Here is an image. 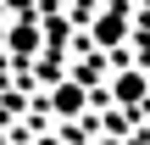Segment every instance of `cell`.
Masks as SVG:
<instances>
[{
    "label": "cell",
    "mask_w": 150,
    "mask_h": 145,
    "mask_svg": "<svg viewBox=\"0 0 150 145\" xmlns=\"http://www.w3.org/2000/svg\"><path fill=\"white\" fill-rule=\"evenodd\" d=\"M45 145H50V140H45Z\"/></svg>",
    "instance_id": "6da1fadb"
}]
</instances>
